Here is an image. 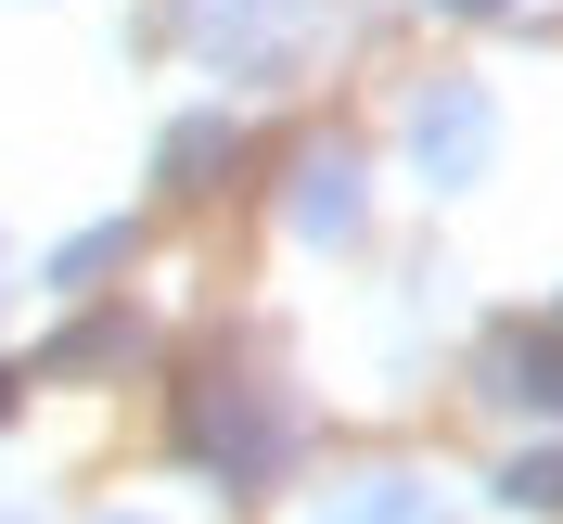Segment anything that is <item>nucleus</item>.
<instances>
[{"label":"nucleus","mask_w":563,"mask_h":524,"mask_svg":"<svg viewBox=\"0 0 563 524\" xmlns=\"http://www.w3.org/2000/svg\"><path fill=\"white\" fill-rule=\"evenodd\" d=\"M179 435H192V460H206L218 487H269V473H282V410H269L256 384H231V371H206V384H192Z\"/></svg>","instance_id":"nucleus-1"},{"label":"nucleus","mask_w":563,"mask_h":524,"mask_svg":"<svg viewBox=\"0 0 563 524\" xmlns=\"http://www.w3.org/2000/svg\"><path fill=\"white\" fill-rule=\"evenodd\" d=\"M231 154H244V129H231V115H179V129H167V179H179V192H218V167H231Z\"/></svg>","instance_id":"nucleus-5"},{"label":"nucleus","mask_w":563,"mask_h":524,"mask_svg":"<svg viewBox=\"0 0 563 524\" xmlns=\"http://www.w3.org/2000/svg\"><path fill=\"white\" fill-rule=\"evenodd\" d=\"M499 397L512 410H563V333H499Z\"/></svg>","instance_id":"nucleus-4"},{"label":"nucleus","mask_w":563,"mask_h":524,"mask_svg":"<svg viewBox=\"0 0 563 524\" xmlns=\"http://www.w3.org/2000/svg\"><path fill=\"white\" fill-rule=\"evenodd\" d=\"M295 231H308V244H358V167H346V154H308V192H295Z\"/></svg>","instance_id":"nucleus-3"},{"label":"nucleus","mask_w":563,"mask_h":524,"mask_svg":"<svg viewBox=\"0 0 563 524\" xmlns=\"http://www.w3.org/2000/svg\"><path fill=\"white\" fill-rule=\"evenodd\" d=\"M115 256H129V231H77V244H65V281H103Z\"/></svg>","instance_id":"nucleus-8"},{"label":"nucleus","mask_w":563,"mask_h":524,"mask_svg":"<svg viewBox=\"0 0 563 524\" xmlns=\"http://www.w3.org/2000/svg\"><path fill=\"white\" fill-rule=\"evenodd\" d=\"M320 524H435V499H422L410 473H372V487H346Z\"/></svg>","instance_id":"nucleus-6"},{"label":"nucleus","mask_w":563,"mask_h":524,"mask_svg":"<svg viewBox=\"0 0 563 524\" xmlns=\"http://www.w3.org/2000/svg\"><path fill=\"white\" fill-rule=\"evenodd\" d=\"M499 499H512V512H563V448H526L499 473Z\"/></svg>","instance_id":"nucleus-7"},{"label":"nucleus","mask_w":563,"mask_h":524,"mask_svg":"<svg viewBox=\"0 0 563 524\" xmlns=\"http://www.w3.org/2000/svg\"><path fill=\"white\" fill-rule=\"evenodd\" d=\"M410 154L435 179H474V167H487V90H435V103L410 115Z\"/></svg>","instance_id":"nucleus-2"},{"label":"nucleus","mask_w":563,"mask_h":524,"mask_svg":"<svg viewBox=\"0 0 563 524\" xmlns=\"http://www.w3.org/2000/svg\"><path fill=\"white\" fill-rule=\"evenodd\" d=\"M0 410H13V397H0Z\"/></svg>","instance_id":"nucleus-10"},{"label":"nucleus","mask_w":563,"mask_h":524,"mask_svg":"<svg viewBox=\"0 0 563 524\" xmlns=\"http://www.w3.org/2000/svg\"><path fill=\"white\" fill-rule=\"evenodd\" d=\"M449 13H499V0H449Z\"/></svg>","instance_id":"nucleus-9"}]
</instances>
